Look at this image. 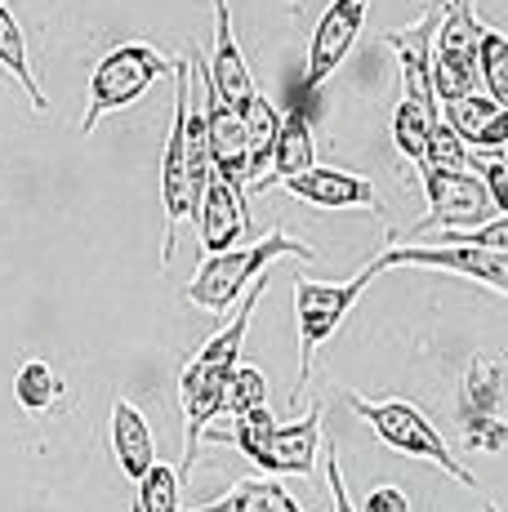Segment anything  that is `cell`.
<instances>
[{"mask_svg": "<svg viewBox=\"0 0 508 512\" xmlns=\"http://www.w3.org/2000/svg\"><path fill=\"white\" fill-rule=\"evenodd\" d=\"M455 419L464 432L468 450L477 455H500L508 446V423H504V361L477 352L468 361L464 379H459Z\"/></svg>", "mask_w": 508, "mask_h": 512, "instance_id": "9", "label": "cell"}, {"mask_svg": "<svg viewBox=\"0 0 508 512\" xmlns=\"http://www.w3.org/2000/svg\"><path fill=\"white\" fill-rule=\"evenodd\" d=\"M482 90L508 112V36L495 27L482 32Z\"/></svg>", "mask_w": 508, "mask_h": 512, "instance_id": "28", "label": "cell"}, {"mask_svg": "<svg viewBox=\"0 0 508 512\" xmlns=\"http://www.w3.org/2000/svg\"><path fill=\"white\" fill-rule=\"evenodd\" d=\"M308 170H317L312 125H308L304 107H290V112L281 116V139H277V156H272V179L268 183H290V179H299V174H308Z\"/></svg>", "mask_w": 508, "mask_h": 512, "instance_id": "19", "label": "cell"}, {"mask_svg": "<svg viewBox=\"0 0 508 512\" xmlns=\"http://www.w3.org/2000/svg\"><path fill=\"white\" fill-rule=\"evenodd\" d=\"M504 165H508V147H504Z\"/></svg>", "mask_w": 508, "mask_h": 512, "instance_id": "35", "label": "cell"}, {"mask_svg": "<svg viewBox=\"0 0 508 512\" xmlns=\"http://www.w3.org/2000/svg\"><path fill=\"white\" fill-rule=\"evenodd\" d=\"M210 9H214V49H210V58H205V67H210V81H214V90L223 94V103H232L241 112L246 98L259 90V85H254L246 54H241V45H237V32H232L228 0H210Z\"/></svg>", "mask_w": 508, "mask_h": 512, "instance_id": "17", "label": "cell"}, {"mask_svg": "<svg viewBox=\"0 0 508 512\" xmlns=\"http://www.w3.org/2000/svg\"><path fill=\"white\" fill-rule=\"evenodd\" d=\"M482 170V183H486V192H491V201H495V210L508 219V165L504 161H491V165H477Z\"/></svg>", "mask_w": 508, "mask_h": 512, "instance_id": "31", "label": "cell"}, {"mask_svg": "<svg viewBox=\"0 0 508 512\" xmlns=\"http://www.w3.org/2000/svg\"><path fill=\"white\" fill-rule=\"evenodd\" d=\"M424 192H428V214L410 228L402 245L424 241L433 228L442 232H477L486 223H495V201L486 192L482 174L459 170V174H442V170H424Z\"/></svg>", "mask_w": 508, "mask_h": 512, "instance_id": "11", "label": "cell"}, {"mask_svg": "<svg viewBox=\"0 0 508 512\" xmlns=\"http://www.w3.org/2000/svg\"><path fill=\"white\" fill-rule=\"evenodd\" d=\"M370 0H330L326 14L317 18L308 41V63H304V90H317L348 54H353L361 27H366Z\"/></svg>", "mask_w": 508, "mask_h": 512, "instance_id": "14", "label": "cell"}, {"mask_svg": "<svg viewBox=\"0 0 508 512\" xmlns=\"http://www.w3.org/2000/svg\"><path fill=\"white\" fill-rule=\"evenodd\" d=\"M348 406H353L357 419L370 423V432H375L388 450L410 455V459H424V464L442 468L451 481H459V486L477 490V477L451 455L442 432L433 428V419H428L419 406H410V401H366L361 392H348Z\"/></svg>", "mask_w": 508, "mask_h": 512, "instance_id": "4", "label": "cell"}, {"mask_svg": "<svg viewBox=\"0 0 508 512\" xmlns=\"http://www.w3.org/2000/svg\"><path fill=\"white\" fill-rule=\"evenodd\" d=\"M0 67H5V72L27 90V98H32L36 112H45V107H50V98H45L41 81H36V72H32V58H27L23 23L14 18V9H9L5 0H0Z\"/></svg>", "mask_w": 508, "mask_h": 512, "instance_id": "22", "label": "cell"}, {"mask_svg": "<svg viewBox=\"0 0 508 512\" xmlns=\"http://www.w3.org/2000/svg\"><path fill=\"white\" fill-rule=\"evenodd\" d=\"M188 107H192V58L183 54L174 63V121L161 156V201H165V241L161 263L174 259V232L183 219L197 214V179H192V147H188Z\"/></svg>", "mask_w": 508, "mask_h": 512, "instance_id": "5", "label": "cell"}, {"mask_svg": "<svg viewBox=\"0 0 508 512\" xmlns=\"http://www.w3.org/2000/svg\"><path fill=\"white\" fill-rule=\"evenodd\" d=\"M357 512H410V499L402 486H375Z\"/></svg>", "mask_w": 508, "mask_h": 512, "instance_id": "32", "label": "cell"}, {"mask_svg": "<svg viewBox=\"0 0 508 512\" xmlns=\"http://www.w3.org/2000/svg\"><path fill=\"white\" fill-rule=\"evenodd\" d=\"M295 201L312 205V210H366L379 214V196L375 183L361 179L353 170H335V165H317V170L299 174V179L281 183Z\"/></svg>", "mask_w": 508, "mask_h": 512, "instance_id": "16", "label": "cell"}, {"mask_svg": "<svg viewBox=\"0 0 508 512\" xmlns=\"http://www.w3.org/2000/svg\"><path fill=\"white\" fill-rule=\"evenodd\" d=\"M179 495H183L179 468L156 464L148 477L139 481V499H134V512H183V508H179Z\"/></svg>", "mask_w": 508, "mask_h": 512, "instance_id": "27", "label": "cell"}, {"mask_svg": "<svg viewBox=\"0 0 508 512\" xmlns=\"http://www.w3.org/2000/svg\"><path fill=\"white\" fill-rule=\"evenodd\" d=\"M241 121H246V143H250V187H259L263 170H272V156H277L281 112L254 90L246 98V107H241Z\"/></svg>", "mask_w": 508, "mask_h": 512, "instance_id": "21", "label": "cell"}, {"mask_svg": "<svg viewBox=\"0 0 508 512\" xmlns=\"http://www.w3.org/2000/svg\"><path fill=\"white\" fill-rule=\"evenodd\" d=\"M112 455H116V468H121L134 486L161 464V459H156V446H152L148 419H143V410L125 397L112 406Z\"/></svg>", "mask_w": 508, "mask_h": 512, "instance_id": "18", "label": "cell"}, {"mask_svg": "<svg viewBox=\"0 0 508 512\" xmlns=\"http://www.w3.org/2000/svg\"><path fill=\"white\" fill-rule=\"evenodd\" d=\"M442 121V116H433V112H424L419 103H397V112H393V143H397V152L406 156V161H415V165H424V152H428V134H433V125Z\"/></svg>", "mask_w": 508, "mask_h": 512, "instance_id": "24", "label": "cell"}, {"mask_svg": "<svg viewBox=\"0 0 508 512\" xmlns=\"http://www.w3.org/2000/svg\"><path fill=\"white\" fill-rule=\"evenodd\" d=\"M188 512H304V508L295 504V495L277 477H246L232 490H223L214 504H197Z\"/></svg>", "mask_w": 508, "mask_h": 512, "instance_id": "20", "label": "cell"}, {"mask_svg": "<svg viewBox=\"0 0 508 512\" xmlns=\"http://www.w3.org/2000/svg\"><path fill=\"white\" fill-rule=\"evenodd\" d=\"M192 223H197L205 259H214V254H228V250H241V241H246V232H250L246 196L232 192V187L210 170V179H205V196H201L197 219H192Z\"/></svg>", "mask_w": 508, "mask_h": 512, "instance_id": "15", "label": "cell"}, {"mask_svg": "<svg viewBox=\"0 0 508 512\" xmlns=\"http://www.w3.org/2000/svg\"><path fill=\"white\" fill-rule=\"evenodd\" d=\"M437 241H455V245H482V250H504L508 254V219H495L477 232H442Z\"/></svg>", "mask_w": 508, "mask_h": 512, "instance_id": "30", "label": "cell"}, {"mask_svg": "<svg viewBox=\"0 0 508 512\" xmlns=\"http://www.w3.org/2000/svg\"><path fill=\"white\" fill-rule=\"evenodd\" d=\"M14 397H18L23 410L45 415V410L63 397V379H58L54 366H45V361H23L18 374H14Z\"/></svg>", "mask_w": 508, "mask_h": 512, "instance_id": "23", "label": "cell"}, {"mask_svg": "<svg viewBox=\"0 0 508 512\" xmlns=\"http://www.w3.org/2000/svg\"><path fill=\"white\" fill-rule=\"evenodd\" d=\"M192 58V90L201 98V112H205V152H210V170L219 174L232 192L246 196L250 183V143H246V121L232 103H223V94L214 90L210 81V67L197 49H188Z\"/></svg>", "mask_w": 508, "mask_h": 512, "instance_id": "10", "label": "cell"}, {"mask_svg": "<svg viewBox=\"0 0 508 512\" xmlns=\"http://www.w3.org/2000/svg\"><path fill=\"white\" fill-rule=\"evenodd\" d=\"M437 23H442V5H433L419 23H410L406 32H388L384 45L397 54L402 67V98L419 103L424 112L442 116V98H437V81H433V41H437Z\"/></svg>", "mask_w": 508, "mask_h": 512, "instance_id": "13", "label": "cell"}, {"mask_svg": "<svg viewBox=\"0 0 508 512\" xmlns=\"http://www.w3.org/2000/svg\"><path fill=\"white\" fill-rule=\"evenodd\" d=\"M281 254H295V259H308V263L317 259V250H312L308 241H295L290 232H272V236H263V241H254V245H241V250H228V254L205 259L197 268V277L188 281V290H183V299L197 303L201 312L223 317L237 299H246L250 285L259 281L263 272L281 259Z\"/></svg>", "mask_w": 508, "mask_h": 512, "instance_id": "3", "label": "cell"}, {"mask_svg": "<svg viewBox=\"0 0 508 512\" xmlns=\"http://www.w3.org/2000/svg\"><path fill=\"white\" fill-rule=\"evenodd\" d=\"M482 32L486 27L477 23L473 0H442V23L433 41V81L442 103L482 94Z\"/></svg>", "mask_w": 508, "mask_h": 512, "instance_id": "8", "label": "cell"}, {"mask_svg": "<svg viewBox=\"0 0 508 512\" xmlns=\"http://www.w3.org/2000/svg\"><path fill=\"white\" fill-rule=\"evenodd\" d=\"M486 512H500V508H495V504H491V499H486Z\"/></svg>", "mask_w": 508, "mask_h": 512, "instance_id": "34", "label": "cell"}, {"mask_svg": "<svg viewBox=\"0 0 508 512\" xmlns=\"http://www.w3.org/2000/svg\"><path fill=\"white\" fill-rule=\"evenodd\" d=\"M500 112H504V107L495 103V98H486V94H468V98H455V103H442V121L451 125V130H455L468 147L482 139V130H486V125H491Z\"/></svg>", "mask_w": 508, "mask_h": 512, "instance_id": "25", "label": "cell"}, {"mask_svg": "<svg viewBox=\"0 0 508 512\" xmlns=\"http://www.w3.org/2000/svg\"><path fill=\"white\" fill-rule=\"evenodd\" d=\"M482 161H473L468 156V143L459 139L446 121L433 125V134H428V152H424V165L419 170H442V174H459V170H477Z\"/></svg>", "mask_w": 508, "mask_h": 512, "instance_id": "26", "label": "cell"}, {"mask_svg": "<svg viewBox=\"0 0 508 512\" xmlns=\"http://www.w3.org/2000/svg\"><path fill=\"white\" fill-rule=\"evenodd\" d=\"M263 401H268V379L254 366H237V374L228 383V397H223V415L241 419L250 410H263Z\"/></svg>", "mask_w": 508, "mask_h": 512, "instance_id": "29", "label": "cell"}, {"mask_svg": "<svg viewBox=\"0 0 508 512\" xmlns=\"http://www.w3.org/2000/svg\"><path fill=\"white\" fill-rule=\"evenodd\" d=\"M370 272H388V268H437V272H455L468 277L495 294H508V254L504 250H482V245H455V241H428V245H388L384 254L366 263Z\"/></svg>", "mask_w": 508, "mask_h": 512, "instance_id": "12", "label": "cell"}, {"mask_svg": "<svg viewBox=\"0 0 508 512\" xmlns=\"http://www.w3.org/2000/svg\"><path fill=\"white\" fill-rule=\"evenodd\" d=\"M326 481H330V499H335V512H357L353 499H348V490H344V468H339L335 446H326Z\"/></svg>", "mask_w": 508, "mask_h": 512, "instance_id": "33", "label": "cell"}, {"mask_svg": "<svg viewBox=\"0 0 508 512\" xmlns=\"http://www.w3.org/2000/svg\"><path fill=\"white\" fill-rule=\"evenodd\" d=\"M170 72H174L170 58L143 41L116 45L112 54H103L99 67L90 72V98H85L81 134H94V125H99L107 112H121V107L139 103V98Z\"/></svg>", "mask_w": 508, "mask_h": 512, "instance_id": "6", "label": "cell"}, {"mask_svg": "<svg viewBox=\"0 0 508 512\" xmlns=\"http://www.w3.org/2000/svg\"><path fill=\"white\" fill-rule=\"evenodd\" d=\"M375 272L361 268L353 281H312L308 272L304 277H295V321H299V379H295V392H290V401H304V388H308V374H312V357H317V348L330 339L339 326H344V317L353 312V303L361 299V290L370 285Z\"/></svg>", "mask_w": 508, "mask_h": 512, "instance_id": "7", "label": "cell"}, {"mask_svg": "<svg viewBox=\"0 0 508 512\" xmlns=\"http://www.w3.org/2000/svg\"><path fill=\"white\" fill-rule=\"evenodd\" d=\"M214 441H228L254 468L268 477H308L321 450V406H312L304 419L277 423L272 410H250L232 423V432H214Z\"/></svg>", "mask_w": 508, "mask_h": 512, "instance_id": "2", "label": "cell"}, {"mask_svg": "<svg viewBox=\"0 0 508 512\" xmlns=\"http://www.w3.org/2000/svg\"><path fill=\"white\" fill-rule=\"evenodd\" d=\"M272 281V268L263 272L259 281L250 285V294L241 299L237 308V321H228L210 343L197 352V357L183 366L179 374V406H183V464H179V477H188L197 468V450H201V432L210 428L214 415H223V397H228V383L241 366V343H246V330L254 321V308H259L263 290Z\"/></svg>", "mask_w": 508, "mask_h": 512, "instance_id": "1", "label": "cell"}]
</instances>
